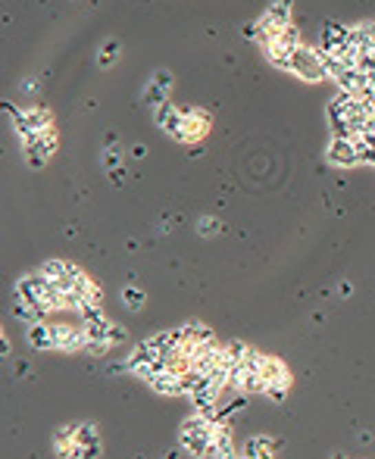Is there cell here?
<instances>
[{
  "label": "cell",
  "mask_w": 375,
  "mask_h": 459,
  "mask_svg": "<svg viewBox=\"0 0 375 459\" xmlns=\"http://www.w3.org/2000/svg\"><path fill=\"white\" fill-rule=\"evenodd\" d=\"M334 459H344V456H334Z\"/></svg>",
  "instance_id": "29"
},
{
  "label": "cell",
  "mask_w": 375,
  "mask_h": 459,
  "mask_svg": "<svg viewBox=\"0 0 375 459\" xmlns=\"http://www.w3.org/2000/svg\"><path fill=\"white\" fill-rule=\"evenodd\" d=\"M82 319H85V328H91V325H103V322H107V312H103L100 306H85Z\"/></svg>",
  "instance_id": "24"
},
{
  "label": "cell",
  "mask_w": 375,
  "mask_h": 459,
  "mask_svg": "<svg viewBox=\"0 0 375 459\" xmlns=\"http://www.w3.org/2000/svg\"><path fill=\"white\" fill-rule=\"evenodd\" d=\"M263 47H275V50H285V54H297V50L303 47V38H300V32L294 25H288V28H281L269 44H263Z\"/></svg>",
  "instance_id": "15"
},
{
  "label": "cell",
  "mask_w": 375,
  "mask_h": 459,
  "mask_svg": "<svg viewBox=\"0 0 375 459\" xmlns=\"http://www.w3.org/2000/svg\"><path fill=\"white\" fill-rule=\"evenodd\" d=\"M75 444L78 447H91V444H100V438H97V428L94 425H78V431H75Z\"/></svg>",
  "instance_id": "22"
},
{
  "label": "cell",
  "mask_w": 375,
  "mask_h": 459,
  "mask_svg": "<svg viewBox=\"0 0 375 459\" xmlns=\"http://www.w3.org/2000/svg\"><path fill=\"white\" fill-rule=\"evenodd\" d=\"M197 228H200V235H204V237L219 235V222H216V219H200V222H197Z\"/></svg>",
  "instance_id": "26"
},
{
  "label": "cell",
  "mask_w": 375,
  "mask_h": 459,
  "mask_svg": "<svg viewBox=\"0 0 375 459\" xmlns=\"http://www.w3.org/2000/svg\"><path fill=\"white\" fill-rule=\"evenodd\" d=\"M100 456V444H91V447H78L75 459H97Z\"/></svg>",
  "instance_id": "27"
},
{
  "label": "cell",
  "mask_w": 375,
  "mask_h": 459,
  "mask_svg": "<svg viewBox=\"0 0 375 459\" xmlns=\"http://www.w3.org/2000/svg\"><path fill=\"white\" fill-rule=\"evenodd\" d=\"M119 156H122V153H119V147H116V144L103 150V166H107V172H116V169H119V162H122Z\"/></svg>",
  "instance_id": "25"
},
{
  "label": "cell",
  "mask_w": 375,
  "mask_h": 459,
  "mask_svg": "<svg viewBox=\"0 0 375 459\" xmlns=\"http://www.w3.org/2000/svg\"><path fill=\"white\" fill-rule=\"evenodd\" d=\"M147 385L153 387L157 394H163V397H184V391H182V375H178V372H172V369L157 372V375H153Z\"/></svg>",
  "instance_id": "10"
},
{
  "label": "cell",
  "mask_w": 375,
  "mask_h": 459,
  "mask_svg": "<svg viewBox=\"0 0 375 459\" xmlns=\"http://www.w3.org/2000/svg\"><path fill=\"white\" fill-rule=\"evenodd\" d=\"M275 450H279V444H275L272 438H266V434H257V438L247 440L241 453H244V456H250V459H272Z\"/></svg>",
  "instance_id": "16"
},
{
  "label": "cell",
  "mask_w": 375,
  "mask_h": 459,
  "mask_svg": "<svg viewBox=\"0 0 375 459\" xmlns=\"http://www.w3.org/2000/svg\"><path fill=\"white\" fill-rule=\"evenodd\" d=\"M213 431H216V425H213L210 419H204L200 412H194V416H188V419L182 422V428H178V444L188 450L191 459H200L210 453Z\"/></svg>",
  "instance_id": "1"
},
{
  "label": "cell",
  "mask_w": 375,
  "mask_h": 459,
  "mask_svg": "<svg viewBox=\"0 0 375 459\" xmlns=\"http://www.w3.org/2000/svg\"><path fill=\"white\" fill-rule=\"evenodd\" d=\"M206 131H210V116H206L204 109H188L184 119H182V125H178V131L172 135V141L194 144V141H200Z\"/></svg>",
  "instance_id": "5"
},
{
  "label": "cell",
  "mask_w": 375,
  "mask_h": 459,
  "mask_svg": "<svg viewBox=\"0 0 375 459\" xmlns=\"http://www.w3.org/2000/svg\"><path fill=\"white\" fill-rule=\"evenodd\" d=\"M350 41H354L363 54H372L375 50V22H356V25H350Z\"/></svg>",
  "instance_id": "18"
},
{
  "label": "cell",
  "mask_w": 375,
  "mask_h": 459,
  "mask_svg": "<svg viewBox=\"0 0 375 459\" xmlns=\"http://www.w3.org/2000/svg\"><path fill=\"white\" fill-rule=\"evenodd\" d=\"M263 375H266V394H263V397L281 403V400L288 397V391H291V372H288V365L281 363L279 356H269Z\"/></svg>",
  "instance_id": "4"
},
{
  "label": "cell",
  "mask_w": 375,
  "mask_h": 459,
  "mask_svg": "<svg viewBox=\"0 0 375 459\" xmlns=\"http://www.w3.org/2000/svg\"><path fill=\"white\" fill-rule=\"evenodd\" d=\"M19 144H22V156H25L28 169H44L56 150V129H47L44 135H34V138L19 141Z\"/></svg>",
  "instance_id": "2"
},
{
  "label": "cell",
  "mask_w": 375,
  "mask_h": 459,
  "mask_svg": "<svg viewBox=\"0 0 375 459\" xmlns=\"http://www.w3.org/2000/svg\"><path fill=\"white\" fill-rule=\"evenodd\" d=\"M28 344L34 350H54V325H44V322H32L25 331Z\"/></svg>",
  "instance_id": "14"
},
{
  "label": "cell",
  "mask_w": 375,
  "mask_h": 459,
  "mask_svg": "<svg viewBox=\"0 0 375 459\" xmlns=\"http://www.w3.org/2000/svg\"><path fill=\"white\" fill-rule=\"evenodd\" d=\"M347 47H350V25H341V22H325V25H322L319 50L341 56Z\"/></svg>",
  "instance_id": "8"
},
{
  "label": "cell",
  "mask_w": 375,
  "mask_h": 459,
  "mask_svg": "<svg viewBox=\"0 0 375 459\" xmlns=\"http://www.w3.org/2000/svg\"><path fill=\"white\" fill-rule=\"evenodd\" d=\"M200 459H206V456H200Z\"/></svg>",
  "instance_id": "30"
},
{
  "label": "cell",
  "mask_w": 375,
  "mask_h": 459,
  "mask_svg": "<svg viewBox=\"0 0 375 459\" xmlns=\"http://www.w3.org/2000/svg\"><path fill=\"white\" fill-rule=\"evenodd\" d=\"M88 344V331L75 325H54V350L60 353H78Z\"/></svg>",
  "instance_id": "7"
},
{
  "label": "cell",
  "mask_w": 375,
  "mask_h": 459,
  "mask_svg": "<svg viewBox=\"0 0 375 459\" xmlns=\"http://www.w3.org/2000/svg\"><path fill=\"white\" fill-rule=\"evenodd\" d=\"M119 60V41L116 38H109V41H103V47H100V54H97V66L100 69H109L113 63Z\"/></svg>",
  "instance_id": "21"
},
{
  "label": "cell",
  "mask_w": 375,
  "mask_h": 459,
  "mask_svg": "<svg viewBox=\"0 0 375 459\" xmlns=\"http://www.w3.org/2000/svg\"><path fill=\"white\" fill-rule=\"evenodd\" d=\"M263 56H266L269 66L294 75V54H285V50H275V47H263Z\"/></svg>",
  "instance_id": "20"
},
{
  "label": "cell",
  "mask_w": 375,
  "mask_h": 459,
  "mask_svg": "<svg viewBox=\"0 0 375 459\" xmlns=\"http://www.w3.org/2000/svg\"><path fill=\"white\" fill-rule=\"evenodd\" d=\"M182 334H184V341L188 344H204V341H216V334H213V328L210 325H204V322H184L182 325Z\"/></svg>",
  "instance_id": "19"
},
{
  "label": "cell",
  "mask_w": 375,
  "mask_h": 459,
  "mask_svg": "<svg viewBox=\"0 0 375 459\" xmlns=\"http://www.w3.org/2000/svg\"><path fill=\"white\" fill-rule=\"evenodd\" d=\"M325 156L332 166H338V169H354V166H360V150H356L354 138H332Z\"/></svg>",
  "instance_id": "6"
},
{
  "label": "cell",
  "mask_w": 375,
  "mask_h": 459,
  "mask_svg": "<svg viewBox=\"0 0 375 459\" xmlns=\"http://www.w3.org/2000/svg\"><path fill=\"white\" fill-rule=\"evenodd\" d=\"M41 275H47L50 281H66V278H82L85 272L78 269L75 263H69V259H47V263H41Z\"/></svg>",
  "instance_id": "13"
},
{
  "label": "cell",
  "mask_w": 375,
  "mask_h": 459,
  "mask_svg": "<svg viewBox=\"0 0 375 459\" xmlns=\"http://www.w3.org/2000/svg\"><path fill=\"white\" fill-rule=\"evenodd\" d=\"M294 75L303 81H310V85H316V81H328V72L325 66H322V50L319 47H303L294 54Z\"/></svg>",
  "instance_id": "3"
},
{
  "label": "cell",
  "mask_w": 375,
  "mask_h": 459,
  "mask_svg": "<svg viewBox=\"0 0 375 459\" xmlns=\"http://www.w3.org/2000/svg\"><path fill=\"white\" fill-rule=\"evenodd\" d=\"M169 91H172V72L169 69H157V72L150 75L147 91H144V103H150V107L157 109L160 103L169 100Z\"/></svg>",
  "instance_id": "9"
},
{
  "label": "cell",
  "mask_w": 375,
  "mask_h": 459,
  "mask_svg": "<svg viewBox=\"0 0 375 459\" xmlns=\"http://www.w3.org/2000/svg\"><path fill=\"white\" fill-rule=\"evenodd\" d=\"M241 459H250V456H244V453H241Z\"/></svg>",
  "instance_id": "28"
},
{
  "label": "cell",
  "mask_w": 375,
  "mask_h": 459,
  "mask_svg": "<svg viewBox=\"0 0 375 459\" xmlns=\"http://www.w3.org/2000/svg\"><path fill=\"white\" fill-rule=\"evenodd\" d=\"M182 119H184V113H182V109H178V107H172L169 100H166V103H160V107L153 109V122H157V129H163L169 138L178 131V125H182Z\"/></svg>",
  "instance_id": "11"
},
{
  "label": "cell",
  "mask_w": 375,
  "mask_h": 459,
  "mask_svg": "<svg viewBox=\"0 0 375 459\" xmlns=\"http://www.w3.org/2000/svg\"><path fill=\"white\" fill-rule=\"evenodd\" d=\"M235 450V440H232V431H228V425H216V431H213V447L210 453H206V459L213 456H232Z\"/></svg>",
  "instance_id": "17"
},
{
  "label": "cell",
  "mask_w": 375,
  "mask_h": 459,
  "mask_svg": "<svg viewBox=\"0 0 375 459\" xmlns=\"http://www.w3.org/2000/svg\"><path fill=\"white\" fill-rule=\"evenodd\" d=\"M250 350H253V347H250V344H244V341H228V344H222L219 363H222L225 369L232 372V369H238V365H244V363H247Z\"/></svg>",
  "instance_id": "12"
},
{
  "label": "cell",
  "mask_w": 375,
  "mask_h": 459,
  "mask_svg": "<svg viewBox=\"0 0 375 459\" xmlns=\"http://www.w3.org/2000/svg\"><path fill=\"white\" fill-rule=\"evenodd\" d=\"M122 300H125V306H129V310H141L144 306V290L141 288H135V284H129V288L122 290Z\"/></svg>",
  "instance_id": "23"
}]
</instances>
